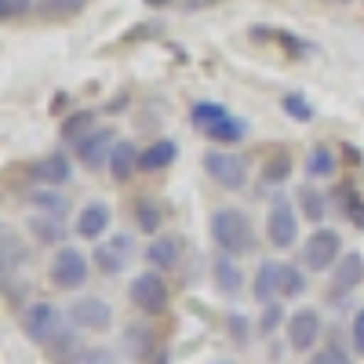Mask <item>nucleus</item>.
<instances>
[{
    "mask_svg": "<svg viewBox=\"0 0 364 364\" xmlns=\"http://www.w3.org/2000/svg\"><path fill=\"white\" fill-rule=\"evenodd\" d=\"M281 321H284V310L277 306V302H262V317H259V331H262V336H269Z\"/></svg>",
    "mask_w": 364,
    "mask_h": 364,
    "instance_id": "32",
    "label": "nucleus"
},
{
    "mask_svg": "<svg viewBox=\"0 0 364 364\" xmlns=\"http://www.w3.org/2000/svg\"><path fill=\"white\" fill-rule=\"evenodd\" d=\"M91 132H95V113H91V109L70 113V117L63 120V128H58V135H63L66 142H80V139L91 135Z\"/></svg>",
    "mask_w": 364,
    "mask_h": 364,
    "instance_id": "22",
    "label": "nucleus"
},
{
    "mask_svg": "<svg viewBox=\"0 0 364 364\" xmlns=\"http://www.w3.org/2000/svg\"><path fill=\"white\" fill-rule=\"evenodd\" d=\"M284 113L295 117V120H314V109H310V102L302 99V95H288L284 99Z\"/></svg>",
    "mask_w": 364,
    "mask_h": 364,
    "instance_id": "36",
    "label": "nucleus"
},
{
    "mask_svg": "<svg viewBox=\"0 0 364 364\" xmlns=\"http://www.w3.org/2000/svg\"><path fill=\"white\" fill-rule=\"evenodd\" d=\"M139 161H142V154L135 149V142H128V139L117 142L113 154H109V175H113V182H128L135 171H142Z\"/></svg>",
    "mask_w": 364,
    "mask_h": 364,
    "instance_id": "17",
    "label": "nucleus"
},
{
    "mask_svg": "<svg viewBox=\"0 0 364 364\" xmlns=\"http://www.w3.org/2000/svg\"><path fill=\"white\" fill-rule=\"evenodd\" d=\"M299 204H302V215H306V223H324V211H328V204H324V197L317 193V190H299Z\"/></svg>",
    "mask_w": 364,
    "mask_h": 364,
    "instance_id": "29",
    "label": "nucleus"
},
{
    "mask_svg": "<svg viewBox=\"0 0 364 364\" xmlns=\"http://www.w3.org/2000/svg\"><path fill=\"white\" fill-rule=\"evenodd\" d=\"M161 223H164L161 204H157L154 197H139V200H135V226H139L142 233H157Z\"/></svg>",
    "mask_w": 364,
    "mask_h": 364,
    "instance_id": "23",
    "label": "nucleus"
},
{
    "mask_svg": "<svg viewBox=\"0 0 364 364\" xmlns=\"http://www.w3.org/2000/svg\"><path fill=\"white\" fill-rule=\"evenodd\" d=\"M29 11H33V0H0V15H4L8 22L26 18Z\"/></svg>",
    "mask_w": 364,
    "mask_h": 364,
    "instance_id": "33",
    "label": "nucleus"
},
{
    "mask_svg": "<svg viewBox=\"0 0 364 364\" xmlns=\"http://www.w3.org/2000/svg\"><path fill=\"white\" fill-rule=\"evenodd\" d=\"M84 281H87V259H84L77 248L63 245V248L55 252V259H51V284L73 291V288H80Z\"/></svg>",
    "mask_w": 364,
    "mask_h": 364,
    "instance_id": "9",
    "label": "nucleus"
},
{
    "mask_svg": "<svg viewBox=\"0 0 364 364\" xmlns=\"http://www.w3.org/2000/svg\"><path fill=\"white\" fill-rule=\"evenodd\" d=\"M146 4H164V0H146Z\"/></svg>",
    "mask_w": 364,
    "mask_h": 364,
    "instance_id": "41",
    "label": "nucleus"
},
{
    "mask_svg": "<svg viewBox=\"0 0 364 364\" xmlns=\"http://www.w3.org/2000/svg\"><path fill=\"white\" fill-rule=\"evenodd\" d=\"M84 8V0H44L48 15H77Z\"/></svg>",
    "mask_w": 364,
    "mask_h": 364,
    "instance_id": "37",
    "label": "nucleus"
},
{
    "mask_svg": "<svg viewBox=\"0 0 364 364\" xmlns=\"http://www.w3.org/2000/svg\"><path fill=\"white\" fill-rule=\"evenodd\" d=\"M321 331H324V321L314 306L306 310H295L288 321H284V336H288V346L295 353H310L317 343H321Z\"/></svg>",
    "mask_w": 364,
    "mask_h": 364,
    "instance_id": "8",
    "label": "nucleus"
},
{
    "mask_svg": "<svg viewBox=\"0 0 364 364\" xmlns=\"http://www.w3.org/2000/svg\"><path fill=\"white\" fill-rule=\"evenodd\" d=\"M113 146H117L113 132L95 128L91 135H84V139L77 142V157H80L91 171H95V168H109V154H113Z\"/></svg>",
    "mask_w": 364,
    "mask_h": 364,
    "instance_id": "11",
    "label": "nucleus"
},
{
    "mask_svg": "<svg viewBox=\"0 0 364 364\" xmlns=\"http://www.w3.org/2000/svg\"><path fill=\"white\" fill-rule=\"evenodd\" d=\"M29 178L41 182V186H66V182L73 178V164H70L66 154H48L29 168Z\"/></svg>",
    "mask_w": 364,
    "mask_h": 364,
    "instance_id": "12",
    "label": "nucleus"
},
{
    "mask_svg": "<svg viewBox=\"0 0 364 364\" xmlns=\"http://www.w3.org/2000/svg\"><path fill=\"white\" fill-rule=\"evenodd\" d=\"M211 273H215V284H219V291H223V295H237V291H240V284H245V273L237 269L233 255H226V252L215 259Z\"/></svg>",
    "mask_w": 364,
    "mask_h": 364,
    "instance_id": "21",
    "label": "nucleus"
},
{
    "mask_svg": "<svg viewBox=\"0 0 364 364\" xmlns=\"http://www.w3.org/2000/svg\"><path fill=\"white\" fill-rule=\"evenodd\" d=\"M339 259H343V237L331 226H317L306 237V245H302V262H306L310 269H317V273L331 269Z\"/></svg>",
    "mask_w": 364,
    "mask_h": 364,
    "instance_id": "6",
    "label": "nucleus"
},
{
    "mask_svg": "<svg viewBox=\"0 0 364 364\" xmlns=\"http://www.w3.org/2000/svg\"><path fill=\"white\" fill-rule=\"evenodd\" d=\"M149 339H154L149 331L142 336V328H128V346L135 350V357H149Z\"/></svg>",
    "mask_w": 364,
    "mask_h": 364,
    "instance_id": "38",
    "label": "nucleus"
},
{
    "mask_svg": "<svg viewBox=\"0 0 364 364\" xmlns=\"http://www.w3.org/2000/svg\"><path fill=\"white\" fill-rule=\"evenodd\" d=\"M128 259H132V237H124V233H117V237H109L106 245H99L95 248V266L102 269V273H120L128 266Z\"/></svg>",
    "mask_w": 364,
    "mask_h": 364,
    "instance_id": "13",
    "label": "nucleus"
},
{
    "mask_svg": "<svg viewBox=\"0 0 364 364\" xmlns=\"http://www.w3.org/2000/svg\"><path fill=\"white\" fill-rule=\"evenodd\" d=\"M128 299L135 302V310L157 317V314L168 310L171 291H168V281L161 277V269H146V273H139V277L128 284Z\"/></svg>",
    "mask_w": 364,
    "mask_h": 364,
    "instance_id": "3",
    "label": "nucleus"
},
{
    "mask_svg": "<svg viewBox=\"0 0 364 364\" xmlns=\"http://www.w3.org/2000/svg\"><path fill=\"white\" fill-rule=\"evenodd\" d=\"M350 339H353V350L364 353V310H357L350 321Z\"/></svg>",
    "mask_w": 364,
    "mask_h": 364,
    "instance_id": "39",
    "label": "nucleus"
},
{
    "mask_svg": "<svg viewBox=\"0 0 364 364\" xmlns=\"http://www.w3.org/2000/svg\"><path fill=\"white\" fill-rule=\"evenodd\" d=\"M77 350H80V339H77V331H66V328H63V331H58V336H55V339L48 343V353H51V357H55L58 364H66V360H70V357H73Z\"/></svg>",
    "mask_w": 364,
    "mask_h": 364,
    "instance_id": "27",
    "label": "nucleus"
},
{
    "mask_svg": "<svg viewBox=\"0 0 364 364\" xmlns=\"http://www.w3.org/2000/svg\"><path fill=\"white\" fill-rule=\"evenodd\" d=\"M204 171L219 182L223 190H240L248 182V161L226 154V149H208L204 154Z\"/></svg>",
    "mask_w": 364,
    "mask_h": 364,
    "instance_id": "7",
    "label": "nucleus"
},
{
    "mask_svg": "<svg viewBox=\"0 0 364 364\" xmlns=\"http://www.w3.org/2000/svg\"><path fill=\"white\" fill-rule=\"evenodd\" d=\"M29 230L41 245H58V240L66 237V226H63V215H51V211H37L33 219H29Z\"/></svg>",
    "mask_w": 364,
    "mask_h": 364,
    "instance_id": "20",
    "label": "nucleus"
},
{
    "mask_svg": "<svg viewBox=\"0 0 364 364\" xmlns=\"http://www.w3.org/2000/svg\"><path fill=\"white\" fill-rule=\"evenodd\" d=\"M33 204L37 211H51V215H66V208H70L66 193H58V186H41L33 193Z\"/></svg>",
    "mask_w": 364,
    "mask_h": 364,
    "instance_id": "26",
    "label": "nucleus"
},
{
    "mask_svg": "<svg viewBox=\"0 0 364 364\" xmlns=\"http://www.w3.org/2000/svg\"><path fill=\"white\" fill-rule=\"evenodd\" d=\"M339 193H343V215H346L357 230H364V197H360L357 190H350V186H343Z\"/></svg>",
    "mask_w": 364,
    "mask_h": 364,
    "instance_id": "30",
    "label": "nucleus"
},
{
    "mask_svg": "<svg viewBox=\"0 0 364 364\" xmlns=\"http://www.w3.org/2000/svg\"><path fill=\"white\" fill-rule=\"evenodd\" d=\"M211 240L215 248L226 252V255H245L252 252L255 245V230H252V219L237 208H219L211 211Z\"/></svg>",
    "mask_w": 364,
    "mask_h": 364,
    "instance_id": "1",
    "label": "nucleus"
},
{
    "mask_svg": "<svg viewBox=\"0 0 364 364\" xmlns=\"http://www.w3.org/2000/svg\"><path fill=\"white\" fill-rule=\"evenodd\" d=\"M281 266L284 262H273V259H262L259 262L255 284H252V291H255L259 302H277L281 299Z\"/></svg>",
    "mask_w": 364,
    "mask_h": 364,
    "instance_id": "16",
    "label": "nucleus"
},
{
    "mask_svg": "<svg viewBox=\"0 0 364 364\" xmlns=\"http://www.w3.org/2000/svg\"><path fill=\"white\" fill-rule=\"evenodd\" d=\"M109 223H113L109 208H106L102 200H91V204L80 208V215H77V237H84V240H99V237L109 230Z\"/></svg>",
    "mask_w": 364,
    "mask_h": 364,
    "instance_id": "15",
    "label": "nucleus"
},
{
    "mask_svg": "<svg viewBox=\"0 0 364 364\" xmlns=\"http://www.w3.org/2000/svg\"><path fill=\"white\" fill-rule=\"evenodd\" d=\"M73 324L80 331H106L113 324V306L106 299H95V295H87V299H77L73 302V310H70Z\"/></svg>",
    "mask_w": 364,
    "mask_h": 364,
    "instance_id": "10",
    "label": "nucleus"
},
{
    "mask_svg": "<svg viewBox=\"0 0 364 364\" xmlns=\"http://www.w3.org/2000/svg\"><path fill=\"white\" fill-rule=\"evenodd\" d=\"M306 175H314V178L336 175V154H331L328 146H314L310 157H306Z\"/></svg>",
    "mask_w": 364,
    "mask_h": 364,
    "instance_id": "25",
    "label": "nucleus"
},
{
    "mask_svg": "<svg viewBox=\"0 0 364 364\" xmlns=\"http://www.w3.org/2000/svg\"><path fill=\"white\" fill-rule=\"evenodd\" d=\"M266 237H269V245L273 248H291L295 240H299V211L291 204V197L277 193L266 211Z\"/></svg>",
    "mask_w": 364,
    "mask_h": 364,
    "instance_id": "4",
    "label": "nucleus"
},
{
    "mask_svg": "<svg viewBox=\"0 0 364 364\" xmlns=\"http://www.w3.org/2000/svg\"><path fill=\"white\" fill-rule=\"evenodd\" d=\"M66 364H120V357L106 346H80Z\"/></svg>",
    "mask_w": 364,
    "mask_h": 364,
    "instance_id": "28",
    "label": "nucleus"
},
{
    "mask_svg": "<svg viewBox=\"0 0 364 364\" xmlns=\"http://www.w3.org/2000/svg\"><path fill=\"white\" fill-rule=\"evenodd\" d=\"M193 124L211 142H240L248 135V124L233 117L223 102H193Z\"/></svg>",
    "mask_w": 364,
    "mask_h": 364,
    "instance_id": "2",
    "label": "nucleus"
},
{
    "mask_svg": "<svg viewBox=\"0 0 364 364\" xmlns=\"http://www.w3.org/2000/svg\"><path fill=\"white\" fill-rule=\"evenodd\" d=\"M288 175H291V157H273L262 168V186H281Z\"/></svg>",
    "mask_w": 364,
    "mask_h": 364,
    "instance_id": "31",
    "label": "nucleus"
},
{
    "mask_svg": "<svg viewBox=\"0 0 364 364\" xmlns=\"http://www.w3.org/2000/svg\"><path fill=\"white\" fill-rule=\"evenodd\" d=\"M364 281V255L360 252H343V259L331 266V284H336V295L360 288Z\"/></svg>",
    "mask_w": 364,
    "mask_h": 364,
    "instance_id": "14",
    "label": "nucleus"
},
{
    "mask_svg": "<svg viewBox=\"0 0 364 364\" xmlns=\"http://www.w3.org/2000/svg\"><path fill=\"white\" fill-rule=\"evenodd\" d=\"M306 273H302V266H291L284 262L281 266V299H299V295H306Z\"/></svg>",
    "mask_w": 364,
    "mask_h": 364,
    "instance_id": "24",
    "label": "nucleus"
},
{
    "mask_svg": "<svg viewBox=\"0 0 364 364\" xmlns=\"http://www.w3.org/2000/svg\"><path fill=\"white\" fill-rule=\"evenodd\" d=\"M178 255H182V245L175 237H154L149 240V248H146V259H149V266L154 269H175L178 266Z\"/></svg>",
    "mask_w": 364,
    "mask_h": 364,
    "instance_id": "18",
    "label": "nucleus"
},
{
    "mask_svg": "<svg viewBox=\"0 0 364 364\" xmlns=\"http://www.w3.org/2000/svg\"><path fill=\"white\" fill-rule=\"evenodd\" d=\"M22 259H26V255H22V248H18V237L8 230V233H4V269L11 273V269H15Z\"/></svg>",
    "mask_w": 364,
    "mask_h": 364,
    "instance_id": "35",
    "label": "nucleus"
},
{
    "mask_svg": "<svg viewBox=\"0 0 364 364\" xmlns=\"http://www.w3.org/2000/svg\"><path fill=\"white\" fill-rule=\"evenodd\" d=\"M230 331H233V339H237V343H248V321L240 317V314L230 317Z\"/></svg>",
    "mask_w": 364,
    "mask_h": 364,
    "instance_id": "40",
    "label": "nucleus"
},
{
    "mask_svg": "<svg viewBox=\"0 0 364 364\" xmlns=\"http://www.w3.org/2000/svg\"><path fill=\"white\" fill-rule=\"evenodd\" d=\"M175 157H178V146H175L171 139H157L154 146H146V149H142L139 168H142V171H161V168L175 164Z\"/></svg>",
    "mask_w": 364,
    "mask_h": 364,
    "instance_id": "19",
    "label": "nucleus"
},
{
    "mask_svg": "<svg viewBox=\"0 0 364 364\" xmlns=\"http://www.w3.org/2000/svg\"><path fill=\"white\" fill-rule=\"evenodd\" d=\"M310 364H353L350 357H346V350L343 346H321L317 353H314V360Z\"/></svg>",
    "mask_w": 364,
    "mask_h": 364,
    "instance_id": "34",
    "label": "nucleus"
},
{
    "mask_svg": "<svg viewBox=\"0 0 364 364\" xmlns=\"http://www.w3.org/2000/svg\"><path fill=\"white\" fill-rule=\"evenodd\" d=\"M22 331L33 343L48 346L58 331H63V310H58L55 302H48V299L29 302V306H22Z\"/></svg>",
    "mask_w": 364,
    "mask_h": 364,
    "instance_id": "5",
    "label": "nucleus"
}]
</instances>
